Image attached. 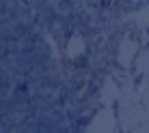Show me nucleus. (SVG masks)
<instances>
[]
</instances>
